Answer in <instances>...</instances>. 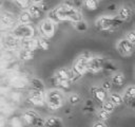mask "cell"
Returning a JSON list of instances; mask_svg holds the SVG:
<instances>
[{"label":"cell","mask_w":135,"mask_h":127,"mask_svg":"<svg viewBox=\"0 0 135 127\" xmlns=\"http://www.w3.org/2000/svg\"><path fill=\"white\" fill-rule=\"evenodd\" d=\"M116 49H117V51L121 55H123V56H130L134 52L135 44H133L132 42H130L128 39L122 38V39L118 40V42L116 44Z\"/></svg>","instance_id":"9c48e42d"},{"label":"cell","mask_w":135,"mask_h":127,"mask_svg":"<svg viewBox=\"0 0 135 127\" xmlns=\"http://www.w3.org/2000/svg\"><path fill=\"white\" fill-rule=\"evenodd\" d=\"M126 39H128L130 42H132L133 44H135V31H130L126 34Z\"/></svg>","instance_id":"f546056e"},{"label":"cell","mask_w":135,"mask_h":127,"mask_svg":"<svg viewBox=\"0 0 135 127\" xmlns=\"http://www.w3.org/2000/svg\"><path fill=\"white\" fill-rule=\"evenodd\" d=\"M76 77L73 74L72 70H69L66 68H60L58 69L54 74V81L56 85H58L61 88H69L71 83L75 80Z\"/></svg>","instance_id":"277c9868"},{"label":"cell","mask_w":135,"mask_h":127,"mask_svg":"<svg viewBox=\"0 0 135 127\" xmlns=\"http://www.w3.org/2000/svg\"><path fill=\"white\" fill-rule=\"evenodd\" d=\"M42 1L43 0H31V2L33 4H40V3H42Z\"/></svg>","instance_id":"e575fe53"},{"label":"cell","mask_w":135,"mask_h":127,"mask_svg":"<svg viewBox=\"0 0 135 127\" xmlns=\"http://www.w3.org/2000/svg\"><path fill=\"white\" fill-rule=\"evenodd\" d=\"M108 101H110L115 107L121 105L123 103V98H122V95H120L119 93H116V92H112L108 95Z\"/></svg>","instance_id":"ac0fdd59"},{"label":"cell","mask_w":135,"mask_h":127,"mask_svg":"<svg viewBox=\"0 0 135 127\" xmlns=\"http://www.w3.org/2000/svg\"><path fill=\"white\" fill-rule=\"evenodd\" d=\"M103 65L104 61L101 57L99 56H92L89 60V65H88V72L91 73H98L103 69Z\"/></svg>","instance_id":"8fae6325"},{"label":"cell","mask_w":135,"mask_h":127,"mask_svg":"<svg viewBox=\"0 0 135 127\" xmlns=\"http://www.w3.org/2000/svg\"><path fill=\"white\" fill-rule=\"evenodd\" d=\"M30 89L44 91V85H43V83H42L41 79H39V78H33L30 81Z\"/></svg>","instance_id":"44dd1931"},{"label":"cell","mask_w":135,"mask_h":127,"mask_svg":"<svg viewBox=\"0 0 135 127\" xmlns=\"http://www.w3.org/2000/svg\"><path fill=\"white\" fill-rule=\"evenodd\" d=\"M35 30L31 24H19L13 31V36L17 39H31L34 37Z\"/></svg>","instance_id":"52a82bcc"},{"label":"cell","mask_w":135,"mask_h":127,"mask_svg":"<svg viewBox=\"0 0 135 127\" xmlns=\"http://www.w3.org/2000/svg\"><path fill=\"white\" fill-rule=\"evenodd\" d=\"M44 127H62V122L57 116H49L44 120Z\"/></svg>","instance_id":"e0dca14e"},{"label":"cell","mask_w":135,"mask_h":127,"mask_svg":"<svg viewBox=\"0 0 135 127\" xmlns=\"http://www.w3.org/2000/svg\"><path fill=\"white\" fill-rule=\"evenodd\" d=\"M83 5L89 11H95V10L98 8L99 2H98V0H84L83 1Z\"/></svg>","instance_id":"603a6c76"},{"label":"cell","mask_w":135,"mask_h":127,"mask_svg":"<svg viewBox=\"0 0 135 127\" xmlns=\"http://www.w3.org/2000/svg\"><path fill=\"white\" fill-rule=\"evenodd\" d=\"M27 12L32 16V18H40L43 15V8L40 6V4H31L27 8Z\"/></svg>","instance_id":"2e32d148"},{"label":"cell","mask_w":135,"mask_h":127,"mask_svg":"<svg viewBox=\"0 0 135 127\" xmlns=\"http://www.w3.org/2000/svg\"><path fill=\"white\" fill-rule=\"evenodd\" d=\"M49 19L52 21L60 22V21H71L73 23H77L82 19V14L79 10H77L72 3L63 2L59 6L53 8L49 13Z\"/></svg>","instance_id":"6da1fadb"},{"label":"cell","mask_w":135,"mask_h":127,"mask_svg":"<svg viewBox=\"0 0 135 127\" xmlns=\"http://www.w3.org/2000/svg\"><path fill=\"white\" fill-rule=\"evenodd\" d=\"M74 24H75V29L77 31H79V32H84L88 29V24L83 20H81V21H79L77 23H74Z\"/></svg>","instance_id":"f1b7e54d"},{"label":"cell","mask_w":135,"mask_h":127,"mask_svg":"<svg viewBox=\"0 0 135 127\" xmlns=\"http://www.w3.org/2000/svg\"><path fill=\"white\" fill-rule=\"evenodd\" d=\"M103 69H105V70L109 71V72H112L113 74H114V72L116 71V67H115L112 62H107V64H104V65H103Z\"/></svg>","instance_id":"4dcf8cb0"},{"label":"cell","mask_w":135,"mask_h":127,"mask_svg":"<svg viewBox=\"0 0 135 127\" xmlns=\"http://www.w3.org/2000/svg\"><path fill=\"white\" fill-rule=\"evenodd\" d=\"M18 21H19V24H30L31 21H32V16L30 15V13L26 11H23L19 17H18Z\"/></svg>","instance_id":"ffe728a7"},{"label":"cell","mask_w":135,"mask_h":127,"mask_svg":"<svg viewBox=\"0 0 135 127\" xmlns=\"http://www.w3.org/2000/svg\"><path fill=\"white\" fill-rule=\"evenodd\" d=\"M22 10H27L31 5V0H13Z\"/></svg>","instance_id":"83f0119b"},{"label":"cell","mask_w":135,"mask_h":127,"mask_svg":"<svg viewBox=\"0 0 135 127\" xmlns=\"http://www.w3.org/2000/svg\"><path fill=\"white\" fill-rule=\"evenodd\" d=\"M64 96L58 89H51L45 92V104L51 110H58L63 106Z\"/></svg>","instance_id":"3957f363"},{"label":"cell","mask_w":135,"mask_h":127,"mask_svg":"<svg viewBox=\"0 0 135 127\" xmlns=\"http://www.w3.org/2000/svg\"><path fill=\"white\" fill-rule=\"evenodd\" d=\"M19 57L26 61V60H31L34 57V51L33 50H26V49H22L19 53Z\"/></svg>","instance_id":"7402d4cb"},{"label":"cell","mask_w":135,"mask_h":127,"mask_svg":"<svg viewBox=\"0 0 135 127\" xmlns=\"http://www.w3.org/2000/svg\"><path fill=\"white\" fill-rule=\"evenodd\" d=\"M23 121L25 124L32 127H43L44 126V119L35 110H26L22 114Z\"/></svg>","instance_id":"8992f818"},{"label":"cell","mask_w":135,"mask_h":127,"mask_svg":"<svg viewBox=\"0 0 135 127\" xmlns=\"http://www.w3.org/2000/svg\"><path fill=\"white\" fill-rule=\"evenodd\" d=\"M110 116H111V113L107 112V111L103 110V109H99V110L97 111V117H98L99 121H101V122L108 121V120L110 119Z\"/></svg>","instance_id":"484cf974"},{"label":"cell","mask_w":135,"mask_h":127,"mask_svg":"<svg viewBox=\"0 0 135 127\" xmlns=\"http://www.w3.org/2000/svg\"><path fill=\"white\" fill-rule=\"evenodd\" d=\"M91 57L92 55H90L89 53H83L75 60L71 70L76 78L84 75L88 72V65H89V60Z\"/></svg>","instance_id":"5b68a950"},{"label":"cell","mask_w":135,"mask_h":127,"mask_svg":"<svg viewBox=\"0 0 135 127\" xmlns=\"http://www.w3.org/2000/svg\"><path fill=\"white\" fill-rule=\"evenodd\" d=\"M101 109H103V110H105L107 112H109V113H113L114 112V110H115V106L110 102V101H108V99H105L102 104H101Z\"/></svg>","instance_id":"d4e9b609"},{"label":"cell","mask_w":135,"mask_h":127,"mask_svg":"<svg viewBox=\"0 0 135 127\" xmlns=\"http://www.w3.org/2000/svg\"><path fill=\"white\" fill-rule=\"evenodd\" d=\"M132 14H133V12H132V8H131L130 6H128V5H122V6H120L119 10H118V15H117V17H118L120 20H122V21H127V20H129V19L132 17Z\"/></svg>","instance_id":"5bb4252c"},{"label":"cell","mask_w":135,"mask_h":127,"mask_svg":"<svg viewBox=\"0 0 135 127\" xmlns=\"http://www.w3.org/2000/svg\"><path fill=\"white\" fill-rule=\"evenodd\" d=\"M122 98L123 103H126L127 105H129L133 99H135V85H131L124 89L122 93Z\"/></svg>","instance_id":"4fadbf2b"},{"label":"cell","mask_w":135,"mask_h":127,"mask_svg":"<svg viewBox=\"0 0 135 127\" xmlns=\"http://www.w3.org/2000/svg\"><path fill=\"white\" fill-rule=\"evenodd\" d=\"M112 87H113V85H112L111 80H104V81L102 83V86H101V88H102L103 90H105L107 92H110L111 89H112Z\"/></svg>","instance_id":"1f68e13d"},{"label":"cell","mask_w":135,"mask_h":127,"mask_svg":"<svg viewBox=\"0 0 135 127\" xmlns=\"http://www.w3.org/2000/svg\"><path fill=\"white\" fill-rule=\"evenodd\" d=\"M49 48H50V44L47 42V39H45L43 37L37 38V49L46 51V50H49Z\"/></svg>","instance_id":"cb8c5ba5"},{"label":"cell","mask_w":135,"mask_h":127,"mask_svg":"<svg viewBox=\"0 0 135 127\" xmlns=\"http://www.w3.org/2000/svg\"><path fill=\"white\" fill-rule=\"evenodd\" d=\"M91 93L94 96V98L101 104L108 98V92L105 90H103L101 87H92Z\"/></svg>","instance_id":"7c38bea8"},{"label":"cell","mask_w":135,"mask_h":127,"mask_svg":"<svg viewBox=\"0 0 135 127\" xmlns=\"http://www.w3.org/2000/svg\"><path fill=\"white\" fill-rule=\"evenodd\" d=\"M122 22L117 16H101L96 20L95 25L102 32H111L120 28Z\"/></svg>","instance_id":"7a4b0ae2"},{"label":"cell","mask_w":135,"mask_h":127,"mask_svg":"<svg viewBox=\"0 0 135 127\" xmlns=\"http://www.w3.org/2000/svg\"><path fill=\"white\" fill-rule=\"evenodd\" d=\"M92 127H108V126L105 125V123H104V122L97 121V122H95V123L93 124V126H92Z\"/></svg>","instance_id":"d6a6232c"},{"label":"cell","mask_w":135,"mask_h":127,"mask_svg":"<svg viewBox=\"0 0 135 127\" xmlns=\"http://www.w3.org/2000/svg\"><path fill=\"white\" fill-rule=\"evenodd\" d=\"M128 106H130L132 109H134V110H135V99H133V101H132Z\"/></svg>","instance_id":"836d02e7"},{"label":"cell","mask_w":135,"mask_h":127,"mask_svg":"<svg viewBox=\"0 0 135 127\" xmlns=\"http://www.w3.org/2000/svg\"><path fill=\"white\" fill-rule=\"evenodd\" d=\"M111 83L115 87H121V86H123V84L126 83L124 74L121 73V72H115L112 75V77H111Z\"/></svg>","instance_id":"9a60e30c"},{"label":"cell","mask_w":135,"mask_h":127,"mask_svg":"<svg viewBox=\"0 0 135 127\" xmlns=\"http://www.w3.org/2000/svg\"><path fill=\"white\" fill-rule=\"evenodd\" d=\"M21 46H22V49H26V50H33V51H35V50L37 49V39H35V38L23 39Z\"/></svg>","instance_id":"d6986e66"},{"label":"cell","mask_w":135,"mask_h":127,"mask_svg":"<svg viewBox=\"0 0 135 127\" xmlns=\"http://www.w3.org/2000/svg\"><path fill=\"white\" fill-rule=\"evenodd\" d=\"M28 101L35 106H42L45 103V92L41 90H33L28 91Z\"/></svg>","instance_id":"30bf717a"},{"label":"cell","mask_w":135,"mask_h":127,"mask_svg":"<svg viewBox=\"0 0 135 127\" xmlns=\"http://www.w3.org/2000/svg\"><path fill=\"white\" fill-rule=\"evenodd\" d=\"M80 101H81V97H80V95L77 94V93H72V94H70V96H69V103H70L71 105H77V104L80 103Z\"/></svg>","instance_id":"4316f807"},{"label":"cell","mask_w":135,"mask_h":127,"mask_svg":"<svg viewBox=\"0 0 135 127\" xmlns=\"http://www.w3.org/2000/svg\"><path fill=\"white\" fill-rule=\"evenodd\" d=\"M55 30H56V25H55V22L52 21L51 19L46 18V19H43L40 23H39V26H38V31L41 35V37L45 38V39H49V38H52L55 34Z\"/></svg>","instance_id":"ba28073f"}]
</instances>
